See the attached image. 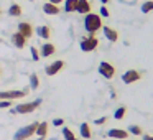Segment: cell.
<instances>
[{
  "mask_svg": "<svg viewBox=\"0 0 153 140\" xmlns=\"http://www.w3.org/2000/svg\"><path fill=\"white\" fill-rule=\"evenodd\" d=\"M77 13H91V2L89 0H77V7H76Z\"/></svg>",
  "mask_w": 153,
  "mask_h": 140,
  "instance_id": "obj_14",
  "label": "cell"
},
{
  "mask_svg": "<svg viewBox=\"0 0 153 140\" xmlns=\"http://www.w3.org/2000/svg\"><path fill=\"white\" fill-rule=\"evenodd\" d=\"M46 132H48V122H41V124H38V127H36V135L38 137H41V139H45L46 137Z\"/></svg>",
  "mask_w": 153,
  "mask_h": 140,
  "instance_id": "obj_18",
  "label": "cell"
},
{
  "mask_svg": "<svg viewBox=\"0 0 153 140\" xmlns=\"http://www.w3.org/2000/svg\"><path fill=\"white\" fill-rule=\"evenodd\" d=\"M143 140H153V135H146L145 133V135H143Z\"/></svg>",
  "mask_w": 153,
  "mask_h": 140,
  "instance_id": "obj_32",
  "label": "cell"
},
{
  "mask_svg": "<svg viewBox=\"0 0 153 140\" xmlns=\"http://www.w3.org/2000/svg\"><path fill=\"white\" fill-rule=\"evenodd\" d=\"M125 112H127V109L125 107H119V109L115 110V112H114V119H117V120H120V119H123V117H125Z\"/></svg>",
  "mask_w": 153,
  "mask_h": 140,
  "instance_id": "obj_24",
  "label": "cell"
},
{
  "mask_svg": "<svg viewBox=\"0 0 153 140\" xmlns=\"http://www.w3.org/2000/svg\"><path fill=\"white\" fill-rule=\"evenodd\" d=\"M28 94L27 89L23 91H2L0 92V101H13V99H22Z\"/></svg>",
  "mask_w": 153,
  "mask_h": 140,
  "instance_id": "obj_5",
  "label": "cell"
},
{
  "mask_svg": "<svg viewBox=\"0 0 153 140\" xmlns=\"http://www.w3.org/2000/svg\"><path fill=\"white\" fill-rule=\"evenodd\" d=\"M18 33H22L27 40H30V38L33 36V27H31V23H28V22H20V23H18Z\"/></svg>",
  "mask_w": 153,
  "mask_h": 140,
  "instance_id": "obj_9",
  "label": "cell"
},
{
  "mask_svg": "<svg viewBox=\"0 0 153 140\" xmlns=\"http://www.w3.org/2000/svg\"><path fill=\"white\" fill-rule=\"evenodd\" d=\"M0 13H2V10H0Z\"/></svg>",
  "mask_w": 153,
  "mask_h": 140,
  "instance_id": "obj_38",
  "label": "cell"
},
{
  "mask_svg": "<svg viewBox=\"0 0 153 140\" xmlns=\"http://www.w3.org/2000/svg\"><path fill=\"white\" fill-rule=\"evenodd\" d=\"M36 33L40 38H43V40H50L51 36V28L48 27V25H41V27L36 28Z\"/></svg>",
  "mask_w": 153,
  "mask_h": 140,
  "instance_id": "obj_16",
  "label": "cell"
},
{
  "mask_svg": "<svg viewBox=\"0 0 153 140\" xmlns=\"http://www.w3.org/2000/svg\"><path fill=\"white\" fill-rule=\"evenodd\" d=\"M99 2H102V5H105V4H109L110 0H99Z\"/></svg>",
  "mask_w": 153,
  "mask_h": 140,
  "instance_id": "obj_33",
  "label": "cell"
},
{
  "mask_svg": "<svg viewBox=\"0 0 153 140\" xmlns=\"http://www.w3.org/2000/svg\"><path fill=\"white\" fill-rule=\"evenodd\" d=\"M51 140H56V139H51Z\"/></svg>",
  "mask_w": 153,
  "mask_h": 140,
  "instance_id": "obj_36",
  "label": "cell"
},
{
  "mask_svg": "<svg viewBox=\"0 0 153 140\" xmlns=\"http://www.w3.org/2000/svg\"><path fill=\"white\" fill-rule=\"evenodd\" d=\"M41 106V99H36L33 102H22L18 106H15L13 109H10L12 114H31L33 110H36Z\"/></svg>",
  "mask_w": 153,
  "mask_h": 140,
  "instance_id": "obj_2",
  "label": "cell"
},
{
  "mask_svg": "<svg viewBox=\"0 0 153 140\" xmlns=\"http://www.w3.org/2000/svg\"><path fill=\"white\" fill-rule=\"evenodd\" d=\"M38 124L40 122H31L30 125H25V127H22V129H18L13 135V140H28L35 132H36Z\"/></svg>",
  "mask_w": 153,
  "mask_h": 140,
  "instance_id": "obj_3",
  "label": "cell"
},
{
  "mask_svg": "<svg viewBox=\"0 0 153 140\" xmlns=\"http://www.w3.org/2000/svg\"><path fill=\"white\" fill-rule=\"evenodd\" d=\"M51 4H54V5H59L61 2H64V0H50Z\"/></svg>",
  "mask_w": 153,
  "mask_h": 140,
  "instance_id": "obj_31",
  "label": "cell"
},
{
  "mask_svg": "<svg viewBox=\"0 0 153 140\" xmlns=\"http://www.w3.org/2000/svg\"><path fill=\"white\" fill-rule=\"evenodd\" d=\"M79 130H81V137H82V139H91V137H92V133H91V125L87 122L81 124Z\"/></svg>",
  "mask_w": 153,
  "mask_h": 140,
  "instance_id": "obj_17",
  "label": "cell"
},
{
  "mask_svg": "<svg viewBox=\"0 0 153 140\" xmlns=\"http://www.w3.org/2000/svg\"><path fill=\"white\" fill-rule=\"evenodd\" d=\"M63 137H64V140H79V139H77V137L73 133V130L68 129V127H63Z\"/></svg>",
  "mask_w": 153,
  "mask_h": 140,
  "instance_id": "obj_21",
  "label": "cell"
},
{
  "mask_svg": "<svg viewBox=\"0 0 153 140\" xmlns=\"http://www.w3.org/2000/svg\"><path fill=\"white\" fill-rule=\"evenodd\" d=\"M8 15H10V17H20L22 15V7L18 4H13L10 8H8Z\"/></svg>",
  "mask_w": 153,
  "mask_h": 140,
  "instance_id": "obj_20",
  "label": "cell"
},
{
  "mask_svg": "<svg viewBox=\"0 0 153 140\" xmlns=\"http://www.w3.org/2000/svg\"><path fill=\"white\" fill-rule=\"evenodd\" d=\"M0 43H2V40H0Z\"/></svg>",
  "mask_w": 153,
  "mask_h": 140,
  "instance_id": "obj_37",
  "label": "cell"
},
{
  "mask_svg": "<svg viewBox=\"0 0 153 140\" xmlns=\"http://www.w3.org/2000/svg\"><path fill=\"white\" fill-rule=\"evenodd\" d=\"M140 10H142V13H150V12H153V0H146L145 4L140 7Z\"/></svg>",
  "mask_w": 153,
  "mask_h": 140,
  "instance_id": "obj_22",
  "label": "cell"
},
{
  "mask_svg": "<svg viewBox=\"0 0 153 140\" xmlns=\"http://www.w3.org/2000/svg\"><path fill=\"white\" fill-rule=\"evenodd\" d=\"M107 122V117H99V119H96V124L97 125H102V124Z\"/></svg>",
  "mask_w": 153,
  "mask_h": 140,
  "instance_id": "obj_29",
  "label": "cell"
},
{
  "mask_svg": "<svg viewBox=\"0 0 153 140\" xmlns=\"http://www.w3.org/2000/svg\"><path fill=\"white\" fill-rule=\"evenodd\" d=\"M30 2H35V0H30Z\"/></svg>",
  "mask_w": 153,
  "mask_h": 140,
  "instance_id": "obj_35",
  "label": "cell"
},
{
  "mask_svg": "<svg viewBox=\"0 0 153 140\" xmlns=\"http://www.w3.org/2000/svg\"><path fill=\"white\" fill-rule=\"evenodd\" d=\"M43 12L46 15H58L59 13V5H54V4H51V2H46V4L43 5Z\"/></svg>",
  "mask_w": 153,
  "mask_h": 140,
  "instance_id": "obj_15",
  "label": "cell"
},
{
  "mask_svg": "<svg viewBox=\"0 0 153 140\" xmlns=\"http://www.w3.org/2000/svg\"><path fill=\"white\" fill-rule=\"evenodd\" d=\"M53 124H54L56 127H61V125L64 124V120H63V119H54V120H53Z\"/></svg>",
  "mask_w": 153,
  "mask_h": 140,
  "instance_id": "obj_30",
  "label": "cell"
},
{
  "mask_svg": "<svg viewBox=\"0 0 153 140\" xmlns=\"http://www.w3.org/2000/svg\"><path fill=\"white\" fill-rule=\"evenodd\" d=\"M107 137L110 139H119V140H125L128 137V132L127 130H122V129H110L107 132Z\"/></svg>",
  "mask_w": 153,
  "mask_h": 140,
  "instance_id": "obj_12",
  "label": "cell"
},
{
  "mask_svg": "<svg viewBox=\"0 0 153 140\" xmlns=\"http://www.w3.org/2000/svg\"><path fill=\"white\" fill-rule=\"evenodd\" d=\"M12 106V101H0V109H8Z\"/></svg>",
  "mask_w": 153,
  "mask_h": 140,
  "instance_id": "obj_28",
  "label": "cell"
},
{
  "mask_svg": "<svg viewBox=\"0 0 153 140\" xmlns=\"http://www.w3.org/2000/svg\"><path fill=\"white\" fill-rule=\"evenodd\" d=\"M140 77H142V74H140L137 69H128V71H125V73L122 74V81L125 84H133V83H137Z\"/></svg>",
  "mask_w": 153,
  "mask_h": 140,
  "instance_id": "obj_7",
  "label": "cell"
},
{
  "mask_svg": "<svg viewBox=\"0 0 153 140\" xmlns=\"http://www.w3.org/2000/svg\"><path fill=\"white\" fill-rule=\"evenodd\" d=\"M81 50L84 51V53H89V51H94L97 46H99V40H97L94 35H87V36L81 38V43H79Z\"/></svg>",
  "mask_w": 153,
  "mask_h": 140,
  "instance_id": "obj_4",
  "label": "cell"
},
{
  "mask_svg": "<svg viewBox=\"0 0 153 140\" xmlns=\"http://www.w3.org/2000/svg\"><path fill=\"white\" fill-rule=\"evenodd\" d=\"M12 43H13L15 48H18V50H22V48H25V45H27V38L23 36L22 33H13L12 35Z\"/></svg>",
  "mask_w": 153,
  "mask_h": 140,
  "instance_id": "obj_11",
  "label": "cell"
},
{
  "mask_svg": "<svg viewBox=\"0 0 153 140\" xmlns=\"http://www.w3.org/2000/svg\"><path fill=\"white\" fill-rule=\"evenodd\" d=\"M30 87L31 89H38L40 87V79H38V76L35 73L30 74Z\"/></svg>",
  "mask_w": 153,
  "mask_h": 140,
  "instance_id": "obj_23",
  "label": "cell"
},
{
  "mask_svg": "<svg viewBox=\"0 0 153 140\" xmlns=\"http://www.w3.org/2000/svg\"><path fill=\"white\" fill-rule=\"evenodd\" d=\"M128 133H132V135H143V130H142V127H138V125H130Z\"/></svg>",
  "mask_w": 153,
  "mask_h": 140,
  "instance_id": "obj_25",
  "label": "cell"
},
{
  "mask_svg": "<svg viewBox=\"0 0 153 140\" xmlns=\"http://www.w3.org/2000/svg\"><path fill=\"white\" fill-rule=\"evenodd\" d=\"M63 66H64V61L63 60L53 61V63H50L46 68H45V73H46L48 76H54V74H58L61 69H63Z\"/></svg>",
  "mask_w": 153,
  "mask_h": 140,
  "instance_id": "obj_8",
  "label": "cell"
},
{
  "mask_svg": "<svg viewBox=\"0 0 153 140\" xmlns=\"http://www.w3.org/2000/svg\"><path fill=\"white\" fill-rule=\"evenodd\" d=\"M30 53H31V58H33V61H40V51H38V48L31 46V48H30Z\"/></svg>",
  "mask_w": 153,
  "mask_h": 140,
  "instance_id": "obj_26",
  "label": "cell"
},
{
  "mask_svg": "<svg viewBox=\"0 0 153 140\" xmlns=\"http://www.w3.org/2000/svg\"><path fill=\"white\" fill-rule=\"evenodd\" d=\"M102 20H100V15L97 13H87L86 17H84V28H86L87 33L94 35L96 31L102 30Z\"/></svg>",
  "mask_w": 153,
  "mask_h": 140,
  "instance_id": "obj_1",
  "label": "cell"
},
{
  "mask_svg": "<svg viewBox=\"0 0 153 140\" xmlns=\"http://www.w3.org/2000/svg\"><path fill=\"white\" fill-rule=\"evenodd\" d=\"M99 13H100V17H105V18H107V17H109V15H110V13H109V8H107L105 5H102V7H100Z\"/></svg>",
  "mask_w": 153,
  "mask_h": 140,
  "instance_id": "obj_27",
  "label": "cell"
},
{
  "mask_svg": "<svg viewBox=\"0 0 153 140\" xmlns=\"http://www.w3.org/2000/svg\"><path fill=\"white\" fill-rule=\"evenodd\" d=\"M102 31H104V36H105L107 40L110 41V43H115V41L119 40V31L114 30V28H110V27H102Z\"/></svg>",
  "mask_w": 153,
  "mask_h": 140,
  "instance_id": "obj_10",
  "label": "cell"
},
{
  "mask_svg": "<svg viewBox=\"0 0 153 140\" xmlns=\"http://www.w3.org/2000/svg\"><path fill=\"white\" fill-rule=\"evenodd\" d=\"M99 74L102 77H105V79H112L114 74H115V68L110 63H107V61H102L99 64Z\"/></svg>",
  "mask_w": 153,
  "mask_h": 140,
  "instance_id": "obj_6",
  "label": "cell"
},
{
  "mask_svg": "<svg viewBox=\"0 0 153 140\" xmlns=\"http://www.w3.org/2000/svg\"><path fill=\"white\" fill-rule=\"evenodd\" d=\"M76 7H77V0H64V10L68 13L76 12Z\"/></svg>",
  "mask_w": 153,
  "mask_h": 140,
  "instance_id": "obj_19",
  "label": "cell"
},
{
  "mask_svg": "<svg viewBox=\"0 0 153 140\" xmlns=\"http://www.w3.org/2000/svg\"><path fill=\"white\" fill-rule=\"evenodd\" d=\"M0 74H2V71H0Z\"/></svg>",
  "mask_w": 153,
  "mask_h": 140,
  "instance_id": "obj_39",
  "label": "cell"
},
{
  "mask_svg": "<svg viewBox=\"0 0 153 140\" xmlns=\"http://www.w3.org/2000/svg\"><path fill=\"white\" fill-rule=\"evenodd\" d=\"M38 140H43V139H41V137H38Z\"/></svg>",
  "mask_w": 153,
  "mask_h": 140,
  "instance_id": "obj_34",
  "label": "cell"
},
{
  "mask_svg": "<svg viewBox=\"0 0 153 140\" xmlns=\"http://www.w3.org/2000/svg\"><path fill=\"white\" fill-rule=\"evenodd\" d=\"M56 53V46H54L53 43H45L41 45V50H40V56L43 58H50L51 54Z\"/></svg>",
  "mask_w": 153,
  "mask_h": 140,
  "instance_id": "obj_13",
  "label": "cell"
}]
</instances>
